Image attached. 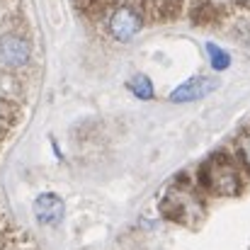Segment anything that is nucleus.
Masks as SVG:
<instances>
[{
  "label": "nucleus",
  "mask_w": 250,
  "mask_h": 250,
  "mask_svg": "<svg viewBox=\"0 0 250 250\" xmlns=\"http://www.w3.org/2000/svg\"><path fill=\"white\" fill-rule=\"evenodd\" d=\"M246 175H248V170L241 163L238 156H231L229 151H216L211 158H207L202 163L199 175H197V182L209 194L236 197V194L243 192Z\"/></svg>",
  "instance_id": "nucleus-1"
},
{
  "label": "nucleus",
  "mask_w": 250,
  "mask_h": 250,
  "mask_svg": "<svg viewBox=\"0 0 250 250\" xmlns=\"http://www.w3.org/2000/svg\"><path fill=\"white\" fill-rule=\"evenodd\" d=\"M144 22L146 20H144V15L139 12V7L134 2H119L107 15V32H109V37L114 42L129 44L144 29Z\"/></svg>",
  "instance_id": "nucleus-2"
},
{
  "label": "nucleus",
  "mask_w": 250,
  "mask_h": 250,
  "mask_svg": "<svg viewBox=\"0 0 250 250\" xmlns=\"http://www.w3.org/2000/svg\"><path fill=\"white\" fill-rule=\"evenodd\" d=\"M32 59V46L27 39L17 34H5L0 37V66L7 71H20L29 63Z\"/></svg>",
  "instance_id": "nucleus-3"
},
{
  "label": "nucleus",
  "mask_w": 250,
  "mask_h": 250,
  "mask_svg": "<svg viewBox=\"0 0 250 250\" xmlns=\"http://www.w3.org/2000/svg\"><path fill=\"white\" fill-rule=\"evenodd\" d=\"M219 87V81L216 78H209V76H194L189 81H185L182 85H177L167 100L175 102V104H182V102H194V100H202L207 97L209 92H214Z\"/></svg>",
  "instance_id": "nucleus-4"
},
{
  "label": "nucleus",
  "mask_w": 250,
  "mask_h": 250,
  "mask_svg": "<svg viewBox=\"0 0 250 250\" xmlns=\"http://www.w3.org/2000/svg\"><path fill=\"white\" fill-rule=\"evenodd\" d=\"M34 216L42 226H59L63 219V199L56 192H44L34 199Z\"/></svg>",
  "instance_id": "nucleus-5"
},
{
  "label": "nucleus",
  "mask_w": 250,
  "mask_h": 250,
  "mask_svg": "<svg viewBox=\"0 0 250 250\" xmlns=\"http://www.w3.org/2000/svg\"><path fill=\"white\" fill-rule=\"evenodd\" d=\"M207 56H209V66L216 73H221V71H226L231 66V54L224 46L214 44V42H207Z\"/></svg>",
  "instance_id": "nucleus-6"
},
{
  "label": "nucleus",
  "mask_w": 250,
  "mask_h": 250,
  "mask_svg": "<svg viewBox=\"0 0 250 250\" xmlns=\"http://www.w3.org/2000/svg\"><path fill=\"white\" fill-rule=\"evenodd\" d=\"M129 90H131L134 97H139V100H153V83H151V78L144 76V73H139V76H134V78L129 81Z\"/></svg>",
  "instance_id": "nucleus-7"
},
{
  "label": "nucleus",
  "mask_w": 250,
  "mask_h": 250,
  "mask_svg": "<svg viewBox=\"0 0 250 250\" xmlns=\"http://www.w3.org/2000/svg\"><path fill=\"white\" fill-rule=\"evenodd\" d=\"M236 156L241 158V163L246 166V170H250V126L246 129V134H243L241 141H238V151H236Z\"/></svg>",
  "instance_id": "nucleus-8"
}]
</instances>
